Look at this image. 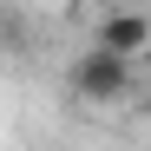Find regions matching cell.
Returning <instances> with one entry per match:
<instances>
[{
    "instance_id": "obj_1",
    "label": "cell",
    "mask_w": 151,
    "mask_h": 151,
    "mask_svg": "<svg viewBox=\"0 0 151 151\" xmlns=\"http://www.w3.org/2000/svg\"><path fill=\"white\" fill-rule=\"evenodd\" d=\"M132 86H138V59H125L99 40L72 59V99H86V105H118V99H132Z\"/></svg>"
},
{
    "instance_id": "obj_2",
    "label": "cell",
    "mask_w": 151,
    "mask_h": 151,
    "mask_svg": "<svg viewBox=\"0 0 151 151\" xmlns=\"http://www.w3.org/2000/svg\"><path fill=\"white\" fill-rule=\"evenodd\" d=\"M92 40L112 46V53H125V59H145V53H151V13H145V7H112L105 20H99Z\"/></svg>"
},
{
    "instance_id": "obj_3",
    "label": "cell",
    "mask_w": 151,
    "mask_h": 151,
    "mask_svg": "<svg viewBox=\"0 0 151 151\" xmlns=\"http://www.w3.org/2000/svg\"><path fill=\"white\" fill-rule=\"evenodd\" d=\"M145 112H151V99H145Z\"/></svg>"
}]
</instances>
